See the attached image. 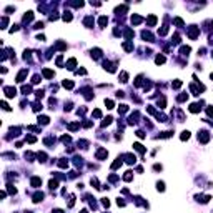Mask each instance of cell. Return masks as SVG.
<instances>
[{
    "instance_id": "obj_18",
    "label": "cell",
    "mask_w": 213,
    "mask_h": 213,
    "mask_svg": "<svg viewBox=\"0 0 213 213\" xmlns=\"http://www.w3.org/2000/svg\"><path fill=\"white\" fill-rule=\"evenodd\" d=\"M92 57H93V58H100V57H102V50H100V48L92 50Z\"/></svg>"
},
{
    "instance_id": "obj_24",
    "label": "cell",
    "mask_w": 213,
    "mask_h": 213,
    "mask_svg": "<svg viewBox=\"0 0 213 213\" xmlns=\"http://www.w3.org/2000/svg\"><path fill=\"white\" fill-rule=\"evenodd\" d=\"M55 48H58V50H65L67 45L63 43V42H57V43H55Z\"/></svg>"
},
{
    "instance_id": "obj_13",
    "label": "cell",
    "mask_w": 213,
    "mask_h": 213,
    "mask_svg": "<svg viewBox=\"0 0 213 213\" xmlns=\"http://www.w3.org/2000/svg\"><path fill=\"white\" fill-rule=\"evenodd\" d=\"M141 37H143L145 40H148V42H152V40H153V35H152L150 32H147V30H143V32H141Z\"/></svg>"
},
{
    "instance_id": "obj_43",
    "label": "cell",
    "mask_w": 213,
    "mask_h": 213,
    "mask_svg": "<svg viewBox=\"0 0 213 213\" xmlns=\"http://www.w3.org/2000/svg\"><path fill=\"white\" fill-rule=\"evenodd\" d=\"M172 87H173V88H180V87H182V82H180V80H175V82L172 83Z\"/></svg>"
},
{
    "instance_id": "obj_37",
    "label": "cell",
    "mask_w": 213,
    "mask_h": 213,
    "mask_svg": "<svg viewBox=\"0 0 213 213\" xmlns=\"http://www.w3.org/2000/svg\"><path fill=\"white\" fill-rule=\"evenodd\" d=\"M37 158L40 160V162H45V158H47V155H45L43 152H40V153H37Z\"/></svg>"
},
{
    "instance_id": "obj_19",
    "label": "cell",
    "mask_w": 213,
    "mask_h": 213,
    "mask_svg": "<svg viewBox=\"0 0 213 213\" xmlns=\"http://www.w3.org/2000/svg\"><path fill=\"white\" fill-rule=\"evenodd\" d=\"M120 165H122V158H117L115 162L112 163V170H117V168H118Z\"/></svg>"
},
{
    "instance_id": "obj_15",
    "label": "cell",
    "mask_w": 213,
    "mask_h": 213,
    "mask_svg": "<svg viewBox=\"0 0 213 213\" xmlns=\"http://www.w3.org/2000/svg\"><path fill=\"white\" fill-rule=\"evenodd\" d=\"M48 122H50V118H48V117H45V115L38 117V123H40V125H47Z\"/></svg>"
},
{
    "instance_id": "obj_47",
    "label": "cell",
    "mask_w": 213,
    "mask_h": 213,
    "mask_svg": "<svg viewBox=\"0 0 213 213\" xmlns=\"http://www.w3.org/2000/svg\"><path fill=\"white\" fill-rule=\"evenodd\" d=\"M173 22H175V23H176V25H178V27H183V20H182V19H178V17H176V19L173 20Z\"/></svg>"
},
{
    "instance_id": "obj_11",
    "label": "cell",
    "mask_w": 213,
    "mask_h": 213,
    "mask_svg": "<svg viewBox=\"0 0 213 213\" xmlns=\"http://www.w3.org/2000/svg\"><path fill=\"white\" fill-rule=\"evenodd\" d=\"M123 158L127 160V163H135V160H137V158H135V155H132V153H125V155H123Z\"/></svg>"
},
{
    "instance_id": "obj_21",
    "label": "cell",
    "mask_w": 213,
    "mask_h": 213,
    "mask_svg": "<svg viewBox=\"0 0 213 213\" xmlns=\"http://www.w3.org/2000/svg\"><path fill=\"white\" fill-rule=\"evenodd\" d=\"M43 77H45V78H52V77H53V72H52V70H48V68H45L43 70Z\"/></svg>"
},
{
    "instance_id": "obj_20",
    "label": "cell",
    "mask_w": 213,
    "mask_h": 213,
    "mask_svg": "<svg viewBox=\"0 0 213 213\" xmlns=\"http://www.w3.org/2000/svg\"><path fill=\"white\" fill-rule=\"evenodd\" d=\"M58 166H60V168H67V166H68V160L62 158V160L58 162Z\"/></svg>"
},
{
    "instance_id": "obj_22",
    "label": "cell",
    "mask_w": 213,
    "mask_h": 213,
    "mask_svg": "<svg viewBox=\"0 0 213 213\" xmlns=\"http://www.w3.org/2000/svg\"><path fill=\"white\" fill-rule=\"evenodd\" d=\"M30 90H32L30 85H23V87H22V93L23 95H28V93H30Z\"/></svg>"
},
{
    "instance_id": "obj_45",
    "label": "cell",
    "mask_w": 213,
    "mask_h": 213,
    "mask_svg": "<svg viewBox=\"0 0 213 213\" xmlns=\"http://www.w3.org/2000/svg\"><path fill=\"white\" fill-rule=\"evenodd\" d=\"M92 115H93L95 118H100V117H102V112H100V110H93V113H92Z\"/></svg>"
},
{
    "instance_id": "obj_5",
    "label": "cell",
    "mask_w": 213,
    "mask_h": 213,
    "mask_svg": "<svg viewBox=\"0 0 213 213\" xmlns=\"http://www.w3.org/2000/svg\"><path fill=\"white\" fill-rule=\"evenodd\" d=\"M27 68H23V70H20L19 72V75H17V82H19V83H22L23 80H25V77H27Z\"/></svg>"
},
{
    "instance_id": "obj_40",
    "label": "cell",
    "mask_w": 213,
    "mask_h": 213,
    "mask_svg": "<svg viewBox=\"0 0 213 213\" xmlns=\"http://www.w3.org/2000/svg\"><path fill=\"white\" fill-rule=\"evenodd\" d=\"M78 127H80L78 123H70V125H68V130H72V132H75V130L78 128Z\"/></svg>"
},
{
    "instance_id": "obj_8",
    "label": "cell",
    "mask_w": 213,
    "mask_h": 213,
    "mask_svg": "<svg viewBox=\"0 0 213 213\" xmlns=\"http://www.w3.org/2000/svg\"><path fill=\"white\" fill-rule=\"evenodd\" d=\"M93 23H95V20H93V17H92V15L87 17V19L83 20V25L85 27H93Z\"/></svg>"
},
{
    "instance_id": "obj_35",
    "label": "cell",
    "mask_w": 213,
    "mask_h": 213,
    "mask_svg": "<svg viewBox=\"0 0 213 213\" xmlns=\"http://www.w3.org/2000/svg\"><path fill=\"white\" fill-rule=\"evenodd\" d=\"M125 112H128V106L127 105H120L118 106V113H125Z\"/></svg>"
},
{
    "instance_id": "obj_14",
    "label": "cell",
    "mask_w": 213,
    "mask_h": 213,
    "mask_svg": "<svg viewBox=\"0 0 213 213\" xmlns=\"http://www.w3.org/2000/svg\"><path fill=\"white\" fill-rule=\"evenodd\" d=\"M75 65H77V60L75 58H70L68 62H67V68H68V70H73V68H75Z\"/></svg>"
},
{
    "instance_id": "obj_25",
    "label": "cell",
    "mask_w": 213,
    "mask_h": 213,
    "mask_svg": "<svg viewBox=\"0 0 213 213\" xmlns=\"http://www.w3.org/2000/svg\"><path fill=\"white\" fill-rule=\"evenodd\" d=\"M32 19H33V13H32V12H28L27 15H23V22H25V23H27V22H30Z\"/></svg>"
},
{
    "instance_id": "obj_17",
    "label": "cell",
    "mask_w": 213,
    "mask_h": 213,
    "mask_svg": "<svg viewBox=\"0 0 213 213\" xmlns=\"http://www.w3.org/2000/svg\"><path fill=\"white\" fill-rule=\"evenodd\" d=\"M141 22H143V19H141L140 15H133V17H132V23H133V25H137V23H141Z\"/></svg>"
},
{
    "instance_id": "obj_29",
    "label": "cell",
    "mask_w": 213,
    "mask_h": 213,
    "mask_svg": "<svg viewBox=\"0 0 213 213\" xmlns=\"http://www.w3.org/2000/svg\"><path fill=\"white\" fill-rule=\"evenodd\" d=\"M63 87H65V88H73V82H70V80H63Z\"/></svg>"
},
{
    "instance_id": "obj_32",
    "label": "cell",
    "mask_w": 213,
    "mask_h": 213,
    "mask_svg": "<svg viewBox=\"0 0 213 213\" xmlns=\"http://www.w3.org/2000/svg\"><path fill=\"white\" fill-rule=\"evenodd\" d=\"M155 62H157L158 65H160V63H165V57H163V55H157V58H155Z\"/></svg>"
},
{
    "instance_id": "obj_42",
    "label": "cell",
    "mask_w": 213,
    "mask_h": 213,
    "mask_svg": "<svg viewBox=\"0 0 213 213\" xmlns=\"http://www.w3.org/2000/svg\"><path fill=\"white\" fill-rule=\"evenodd\" d=\"M180 138H182V140H188V138H190V132H183L180 135Z\"/></svg>"
},
{
    "instance_id": "obj_33",
    "label": "cell",
    "mask_w": 213,
    "mask_h": 213,
    "mask_svg": "<svg viewBox=\"0 0 213 213\" xmlns=\"http://www.w3.org/2000/svg\"><path fill=\"white\" fill-rule=\"evenodd\" d=\"M48 187H50L52 190H55V188L58 187V182H57V180H50V183H48Z\"/></svg>"
},
{
    "instance_id": "obj_50",
    "label": "cell",
    "mask_w": 213,
    "mask_h": 213,
    "mask_svg": "<svg viewBox=\"0 0 213 213\" xmlns=\"http://www.w3.org/2000/svg\"><path fill=\"white\" fill-rule=\"evenodd\" d=\"M7 23H8V20H7V17H3L2 19V28H7Z\"/></svg>"
},
{
    "instance_id": "obj_52",
    "label": "cell",
    "mask_w": 213,
    "mask_h": 213,
    "mask_svg": "<svg viewBox=\"0 0 213 213\" xmlns=\"http://www.w3.org/2000/svg\"><path fill=\"white\" fill-rule=\"evenodd\" d=\"M137 137H138V138H145V132H141V130H138V132H137Z\"/></svg>"
},
{
    "instance_id": "obj_4",
    "label": "cell",
    "mask_w": 213,
    "mask_h": 213,
    "mask_svg": "<svg viewBox=\"0 0 213 213\" xmlns=\"http://www.w3.org/2000/svg\"><path fill=\"white\" fill-rule=\"evenodd\" d=\"M30 185L33 187V188H38V187L42 185V178H40V176H33V178L30 180Z\"/></svg>"
},
{
    "instance_id": "obj_2",
    "label": "cell",
    "mask_w": 213,
    "mask_h": 213,
    "mask_svg": "<svg viewBox=\"0 0 213 213\" xmlns=\"http://www.w3.org/2000/svg\"><path fill=\"white\" fill-rule=\"evenodd\" d=\"M3 92H5V95L8 98H12V97H15V95H17V90L13 87H3Z\"/></svg>"
},
{
    "instance_id": "obj_39",
    "label": "cell",
    "mask_w": 213,
    "mask_h": 213,
    "mask_svg": "<svg viewBox=\"0 0 213 213\" xmlns=\"http://www.w3.org/2000/svg\"><path fill=\"white\" fill-rule=\"evenodd\" d=\"M180 52H182V55H188V53H190V47H182Z\"/></svg>"
},
{
    "instance_id": "obj_56",
    "label": "cell",
    "mask_w": 213,
    "mask_h": 213,
    "mask_svg": "<svg viewBox=\"0 0 213 213\" xmlns=\"http://www.w3.org/2000/svg\"><path fill=\"white\" fill-rule=\"evenodd\" d=\"M7 187H8V191H10V193H15V191H17V190H15V188H13L12 185H7Z\"/></svg>"
},
{
    "instance_id": "obj_16",
    "label": "cell",
    "mask_w": 213,
    "mask_h": 213,
    "mask_svg": "<svg viewBox=\"0 0 213 213\" xmlns=\"http://www.w3.org/2000/svg\"><path fill=\"white\" fill-rule=\"evenodd\" d=\"M147 23H148L150 27H153L155 23H157V17H155V15H150V17L147 19Z\"/></svg>"
},
{
    "instance_id": "obj_34",
    "label": "cell",
    "mask_w": 213,
    "mask_h": 213,
    "mask_svg": "<svg viewBox=\"0 0 213 213\" xmlns=\"http://www.w3.org/2000/svg\"><path fill=\"white\" fill-rule=\"evenodd\" d=\"M63 20H65V22H70V20H72V13L65 12V13H63Z\"/></svg>"
},
{
    "instance_id": "obj_10",
    "label": "cell",
    "mask_w": 213,
    "mask_h": 213,
    "mask_svg": "<svg viewBox=\"0 0 213 213\" xmlns=\"http://www.w3.org/2000/svg\"><path fill=\"white\" fill-rule=\"evenodd\" d=\"M43 197H45V195L42 193V191H37V193L33 195V201H35V203H38V201H42V200H43Z\"/></svg>"
},
{
    "instance_id": "obj_46",
    "label": "cell",
    "mask_w": 213,
    "mask_h": 213,
    "mask_svg": "<svg viewBox=\"0 0 213 213\" xmlns=\"http://www.w3.org/2000/svg\"><path fill=\"white\" fill-rule=\"evenodd\" d=\"M27 141H28V143H35V141H37V138L32 137V135H28V137H27Z\"/></svg>"
},
{
    "instance_id": "obj_57",
    "label": "cell",
    "mask_w": 213,
    "mask_h": 213,
    "mask_svg": "<svg viewBox=\"0 0 213 213\" xmlns=\"http://www.w3.org/2000/svg\"><path fill=\"white\" fill-rule=\"evenodd\" d=\"M53 213H63V211L60 210V208H55V210H53Z\"/></svg>"
},
{
    "instance_id": "obj_3",
    "label": "cell",
    "mask_w": 213,
    "mask_h": 213,
    "mask_svg": "<svg viewBox=\"0 0 213 213\" xmlns=\"http://www.w3.org/2000/svg\"><path fill=\"white\" fill-rule=\"evenodd\" d=\"M198 140H200L201 143H207V141L210 140V133L205 132V130H203V132H200V135H198Z\"/></svg>"
},
{
    "instance_id": "obj_44",
    "label": "cell",
    "mask_w": 213,
    "mask_h": 213,
    "mask_svg": "<svg viewBox=\"0 0 213 213\" xmlns=\"http://www.w3.org/2000/svg\"><path fill=\"white\" fill-rule=\"evenodd\" d=\"M157 188H158L160 191H163V190H165V183H163V182H158L157 183Z\"/></svg>"
},
{
    "instance_id": "obj_55",
    "label": "cell",
    "mask_w": 213,
    "mask_h": 213,
    "mask_svg": "<svg viewBox=\"0 0 213 213\" xmlns=\"http://www.w3.org/2000/svg\"><path fill=\"white\" fill-rule=\"evenodd\" d=\"M35 28H43V22H37L35 23Z\"/></svg>"
},
{
    "instance_id": "obj_7",
    "label": "cell",
    "mask_w": 213,
    "mask_h": 213,
    "mask_svg": "<svg viewBox=\"0 0 213 213\" xmlns=\"http://www.w3.org/2000/svg\"><path fill=\"white\" fill-rule=\"evenodd\" d=\"M133 148H135V150L138 152V153H141V155H143L145 152H147V148H145V147H143V145H141V143H133Z\"/></svg>"
},
{
    "instance_id": "obj_36",
    "label": "cell",
    "mask_w": 213,
    "mask_h": 213,
    "mask_svg": "<svg viewBox=\"0 0 213 213\" xmlns=\"http://www.w3.org/2000/svg\"><path fill=\"white\" fill-rule=\"evenodd\" d=\"M133 35H135L133 30H130V28H127V30H125V37H127V38H132Z\"/></svg>"
},
{
    "instance_id": "obj_51",
    "label": "cell",
    "mask_w": 213,
    "mask_h": 213,
    "mask_svg": "<svg viewBox=\"0 0 213 213\" xmlns=\"http://www.w3.org/2000/svg\"><path fill=\"white\" fill-rule=\"evenodd\" d=\"M62 141H63V143H68V141H70V137H68V135H63V137H62Z\"/></svg>"
},
{
    "instance_id": "obj_23",
    "label": "cell",
    "mask_w": 213,
    "mask_h": 213,
    "mask_svg": "<svg viewBox=\"0 0 213 213\" xmlns=\"http://www.w3.org/2000/svg\"><path fill=\"white\" fill-rule=\"evenodd\" d=\"M98 23H100V27H105L106 23H108V19H106V17H100V19H98Z\"/></svg>"
},
{
    "instance_id": "obj_12",
    "label": "cell",
    "mask_w": 213,
    "mask_h": 213,
    "mask_svg": "<svg viewBox=\"0 0 213 213\" xmlns=\"http://www.w3.org/2000/svg\"><path fill=\"white\" fill-rule=\"evenodd\" d=\"M200 108H201L200 103H191L190 105V112L191 113H198V112H200Z\"/></svg>"
},
{
    "instance_id": "obj_27",
    "label": "cell",
    "mask_w": 213,
    "mask_h": 213,
    "mask_svg": "<svg viewBox=\"0 0 213 213\" xmlns=\"http://www.w3.org/2000/svg\"><path fill=\"white\" fill-rule=\"evenodd\" d=\"M132 178H133L132 172H125V175H123V180H125V182H130Z\"/></svg>"
},
{
    "instance_id": "obj_53",
    "label": "cell",
    "mask_w": 213,
    "mask_h": 213,
    "mask_svg": "<svg viewBox=\"0 0 213 213\" xmlns=\"http://www.w3.org/2000/svg\"><path fill=\"white\" fill-rule=\"evenodd\" d=\"M207 113H208V117H213V106H208V108H207Z\"/></svg>"
},
{
    "instance_id": "obj_58",
    "label": "cell",
    "mask_w": 213,
    "mask_h": 213,
    "mask_svg": "<svg viewBox=\"0 0 213 213\" xmlns=\"http://www.w3.org/2000/svg\"><path fill=\"white\" fill-rule=\"evenodd\" d=\"M80 213H88V211H87V210H82V211H80Z\"/></svg>"
},
{
    "instance_id": "obj_26",
    "label": "cell",
    "mask_w": 213,
    "mask_h": 213,
    "mask_svg": "<svg viewBox=\"0 0 213 213\" xmlns=\"http://www.w3.org/2000/svg\"><path fill=\"white\" fill-rule=\"evenodd\" d=\"M120 78H122L120 82H123V83H125V82H128V73H127V72H122V73H120Z\"/></svg>"
},
{
    "instance_id": "obj_48",
    "label": "cell",
    "mask_w": 213,
    "mask_h": 213,
    "mask_svg": "<svg viewBox=\"0 0 213 213\" xmlns=\"http://www.w3.org/2000/svg\"><path fill=\"white\" fill-rule=\"evenodd\" d=\"M40 82V75H33V78H32V83H38Z\"/></svg>"
},
{
    "instance_id": "obj_54",
    "label": "cell",
    "mask_w": 213,
    "mask_h": 213,
    "mask_svg": "<svg viewBox=\"0 0 213 213\" xmlns=\"http://www.w3.org/2000/svg\"><path fill=\"white\" fill-rule=\"evenodd\" d=\"M2 108H3V110H7V112H8V110H10V106L7 105V102H2Z\"/></svg>"
},
{
    "instance_id": "obj_6",
    "label": "cell",
    "mask_w": 213,
    "mask_h": 213,
    "mask_svg": "<svg viewBox=\"0 0 213 213\" xmlns=\"http://www.w3.org/2000/svg\"><path fill=\"white\" fill-rule=\"evenodd\" d=\"M106 155H108V152H106L105 148H100V150L97 152V160H103Z\"/></svg>"
},
{
    "instance_id": "obj_28",
    "label": "cell",
    "mask_w": 213,
    "mask_h": 213,
    "mask_svg": "<svg viewBox=\"0 0 213 213\" xmlns=\"http://www.w3.org/2000/svg\"><path fill=\"white\" fill-rule=\"evenodd\" d=\"M123 48H125V50H133V43H130V42H125V43H123Z\"/></svg>"
},
{
    "instance_id": "obj_49",
    "label": "cell",
    "mask_w": 213,
    "mask_h": 213,
    "mask_svg": "<svg viewBox=\"0 0 213 213\" xmlns=\"http://www.w3.org/2000/svg\"><path fill=\"white\" fill-rule=\"evenodd\" d=\"M105 105H106V108H113V102L112 100H105Z\"/></svg>"
},
{
    "instance_id": "obj_1",
    "label": "cell",
    "mask_w": 213,
    "mask_h": 213,
    "mask_svg": "<svg viewBox=\"0 0 213 213\" xmlns=\"http://www.w3.org/2000/svg\"><path fill=\"white\" fill-rule=\"evenodd\" d=\"M198 32H200V28L195 27V25H191L190 28H188V37H190L191 40H195V38L198 37Z\"/></svg>"
},
{
    "instance_id": "obj_41",
    "label": "cell",
    "mask_w": 213,
    "mask_h": 213,
    "mask_svg": "<svg viewBox=\"0 0 213 213\" xmlns=\"http://www.w3.org/2000/svg\"><path fill=\"white\" fill-rule=\"evenodd\" d=\"M187 98H188V95L187 93H182V95H178V98H176V100H178V102H185Z\"/></svg>"
},
{
    "instance_id": "obj_38",
    "label": "cell",
    "mask_w": 213,
    "mask_h": 213,
    "mask_svg": "<svg viewBox=\"0 0 213 213\" xmlns=\"http://www.w3.org/2000/svg\"><path fill=\"white\" fill-rule=\"evenodd\" d=\"M38 110H42V103L40 102H35L33 103V112H38Z\"/></svg>"
},
{
    "instance_id": "obj_31",
    "label": "cell",
    "mask_w": 213,
    "mask_h": 213,
    "mask_svg": "<svg viewBox=\"0 0 213 213\" xmlns=\"http://www.w3.org/2000/svg\"><path fill=\"white\" fill-rule=\"evenodd\" d=\"M112 117H106V118L103 120V122H102V127H106V125H110V123H112Z\"/></svg>"
},
{
    "instance_id": "obj_59",
    "label": "cell",
    "mask_w": 213,
    "mask_h": 213,
    "mask_svg": "<svg viewBox=\"0 0 213 213\" xmlns=\"http://www.w3.org/2000/svg\"><path fill=\"white\" fill-rule=\"evenodd\" d=\"M211 78H213V73H211Z\"/></svg>"
},
{
    "instance_id": "obj_9",
    "label": "cell",
    "mask_w": 213,
    "mask_h": 213,
    "mask_svg": "<svg viewBox=\"0 0 213 213\" xmlns=\"http://www.w3.org/2000/svg\"><path fill=\"white\" fill-rule=\"evenodd\" d=\"M195 198H197L198 201H201V203H207V201L210 200V195H197Z\"/></svg>"
},
{
    "instance_id": "obj_30",
    "label": "cell",
    "mask_w": 213,
    "mask_h": 213,
    "mask_svg": "<svg viewBox=\"0 0 213 213\" xmlns=\"http://www.w3.org/2000/svg\"><path fill=\"white\" fill-rule=\"evenodd\" d=\"M165 105H166V102H165V97L158 98V106H160V108H165Z\"/></svg>"
}]
</instances>
